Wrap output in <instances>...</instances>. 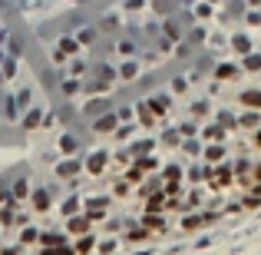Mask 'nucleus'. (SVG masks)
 <instances>
[{"mask_svg":"<svg viewBox=\"0 0 261 255\" xmlns=\"http://www.w3.org/2000/svg\"><path fill=\"white\" fill-rule=\"evenodd\" d=\"M109 202H112V196H93V199L83 202V212L96 222V219H103V215L109 212Z\"/></svg>","mask_w":261,"mask_h":255,"instance_id":"1","label":"nucleus"},{"mask_svg":"<svg viewBox=\"0 0 261 255\" xmlns=\"http://www.w3.org/2000/svg\"><path fill=\"white\" fill-rule=\"evenodd\" d=\"M106 166H109V152H106V149L89 152L86 162H83V169H86L89 176H103V173H106Z\"/></svg>","mask_w":261,"mask_h":255,"instance_id":"2","label":"nucleus"},{"mask_svg":"<svg viewBox=\"0 0 261 255\" xmlns=\"http://www.w3.org/2000/svg\"><path fill=\"white\" fill-rule=\"evenodd\" d=\"M231 183H235V173H231L228 166H215V169H208V186H212V189H228Z\"/></svg>","mask_w":261,"mask_h":255,"instance_id":"3","label":"nucleus"},{"mask_svg":"<svg viewBox=\"0 0 261 255\" xmlns=\"http://www.w3.org/2000/svg\"><path fill=\"white\" fill-rule=\"evenodd\" d=\"M139 222H143L146 229L152 232V235H159V232H166V229H169L166 212H143V215H139Z\"/></svg>","mask_w":261,"mask_h":255,"instance_id":"4","label":"nucleus"},{"mask_svg":"<svg viewBox=\"0 0 261 255\" xmlns=\"http://www.w3.org/2000/svg\"><path fill=\"white\" fill-rule=\"evenodd\" d=\"M116 129H119V116H116L112 110L93 120V133H99V136H106V133H116Z\"/></svg>","mask_w":261,"mask_h":255,"instance_id":"5","label":"nucleus"},{"mask_svg":"<svg viewBox=\"0 0 261 255\" xmlns=\"http://www.w3.org/2000/svg\"><path fill=\"white\" fill-rule=\"evenodd\" d=\"M89 229H93V219H89L86 212L70 215V219H66V232H70V235H86Z\"/></svg>","mask_w":261,"mask_h":255,"instance_id":"6","label":"nucleus"},{"mask_svg":"<svg viewBox=\"0 0 261 255\" xmlns=\"http://www.w3.org/2000/svg\"><path fill=\"white\" fill-rule=\"evenodd\" d=\"M136 192H139L143 199H149V196H159V192H166V179H162V176H156V179H143V183L136 186Z\"/></svg>","mask_w":261,"mask_h":255,"instance_id":"7","label":"nucleus"},{"mask_svg":"<svg viewBox=\"0 0 261 255\" xmlns=\"http://www.w3.org/2000/svg\"><path fill=\"white\" fill-rule=\"evenodd\" d=\"M212 219H215L212 212H202V215H189V212H185V219H182V232H198L202 225L212 222Z\"/></svg>","mask_w":261,"mask_h":255,"instance_id":"8","label":"nucleus"},{"mask_svg":"<svg viewBox=\"0 0 261 255\" xmlns=\"http://www.w3.org/2000/svg\"><path fill=\"white\" fill-rule=\"evenodd\" d=\"M133 192H136V186L129 183L126 176H116L112 186H109V196H116V199H126V196H133Z\"/></svg>","mask_w":261,"mask_h":255,"instance_id":"9","label":"nucleus"},{"mask_svg":"<svg viewBox=\"0 0 261 255\" xmlns=\"http://www.w3.org/2000/svg\"><path fill=\"white\" fill-rule=\"evenodd\" d=\"M258 126H261V113H258V110H241V116H238V129L254 133Z\"/></svg>","mask_w":261,"mask_h":255,"instance_id":"10","label":"nucleus"},{"mask_svg":"<svg viewBox=\"0 0 261 255\" xmlns=\"http://www.w3.org/2000/svg\"><path fill=\"white\" fill-rule=\"evenodd\" d=\"M238 106H241V110H261V90H241Z\"/></svg>","mask_w":261,"mask_h":255,"instance_id":"11","label":"nucleus"},{"mask_svg":"<svg viewBox=\"0 0 261 255\" xmlns=\"http://www.w3.org/2000/svg\"><path fill=\"white\" fill-rule=\"evenodd\" d=\"M30 202H33V209H37V212H47V209L53 206V192H50V189H33Z\"/></svg>","mask_w":261,"mask_h":255,"instance_id":"12","label":"nucleus"},{"mask_svg":"<svg viewBox=\"0 0 261 255\" xmlns=\"http://www.w3.org/2000/svg\"><path fill=\"white\" fill-rule=\"evenodd\" d=\"M146 103L152 106V113H156V116H166L169 106H172V100H169V93H152L149 100H146Z\"/></svg>","mask_w":261,"mask_h":255,"instance_id":"13","label":"nucleus"},{"mask_svg":"<svg viewBox=\"0 0 261 255\" xmlns=\"http://www.w3.org/2000/svg\"><path fill=\"white\" fill-rule=\"evenodd\" d=\"M143 212H166L169 209V196L166 192H159V196H149V199H143Z\"/></svg>","mask_w":261,"mask_h":255,"instance_id":"14","label":"nucleus"},{"mask_svg":"<svg viewBox=\"0 0 261 255\" xmlns=\"http://www.w3.org/2000/svg\"><path fill=\"white\" fill-rule=\"evenodd\" d=\"M136 113H139V126H143V129H152V126L159 123V116L152 113L149 103H139V106H136Z\"/></svg>","mask_w":261,"mask_h":255,"instance_id":"15","label":"nucleus"},{"mask_svg":"<svg viewBox=\"0 0 261 255\" xmlns=\"http://www.w3.org/2000/svg\"><path fill=\"white\" fill-rule=\"evenodd\" d=\"M10 192H14V202L20 206V202L30 196V179H27V176H17V179H14V189H10Z\"/></svg>","mask_w":261,"mask_h":255,"instance_id":"16","label":"nucleus"},{"mask_svg":"<svg viewBox=\"0 0 261 255\" xmlns=\"http://www.w3.org/2000/svg\"><path fill=\"white\" fill-rule=\"evenodd\" d=\"M83 173V159H66L56 166V176H63V179H73V176Z\"/></svg>","mask_w":261,"mask_h":255,"instance_id":"17","label":"nucleus"},{"mask_svg":"<svg viewBox=\"0 0 261 255\" xmlns=\"http://www.w3.org/2000/svg\"><path fill=\"white\" fill-rule=\"evenodd\" d=\"M93 248H96L93 232H86V235H76V242H73V252H76V255H89Z\"/></svg>","mask_w":261,"mask_h":255,"instance_id":"18","label":"nucleus"},{"mask_svg":"<svg viewBox=\"0 0 261 255\" xmlns=\"http://www.w3.org/2000/svg\"><path fill=\"white\" fill-rule=\"evenodd\" d=\"M238 73H241V70H238L235 63H218V66H215V80H218V83H228V80H235Z\"/></svg>","mask_w":261,"mask_h":255,"instance_id":"19","label":"nucleus"},{"mask_svg":"<svg viewBox=\"0 0 261 255\" xmlns=\"http://www.w3.org/2000/svg\"><path fill=\"white\" fill-rule=\"evenodd\" d=\"M202 156H205V162H212V166H215V162L225 159V146L222 143H208L205 149H202Z\"/></svg>","mask_w":261,"mask_h":255,"instance_id":"20","label":"nucleus"},{"mask_svg":"<svg viewBox=\"0 0 261 255\" xmlns=\"http://www.w3.org/2000/svg\"><path fill=\"white\" fill-rule=\"evenodd\" d=\"M149 235H152V232L149 229H146V225L143 222H139V225H129V232H126V242H133V245H136V242H146V239H149Z\"/></svg>","mask_w":261,"mask_h":255,"instance_id":"21","label":"nucleus"},{"mask_svg":"<svg viewBox=\"0 0 261 255\" xmlns=\"http://www.w3.org/2000/svg\"><path fill=\"white\" fill-rule=\"evenodd\" d=\"M40 123H43V113H40L37 106H30V110L24 113V120H20V126H24V129H37Z\"/></svg>","mask_w":261,"mask_h":255,"instance_id":"22","label":"nucleus"},{"mask_svg":"<svg viewBox=\"0 0 261 255\" xmlns=\"http://www.w3.org/2000/svg\"><path fill=\"white\" fill-rule=\"evenodd\" d=\"M60 212H63L66 219H70V215H79V212H83V202H79V196H70V199H63V202H60Z\"/></svg>","mask_w":261,"mask_h":255,"instance_id":"23","label":"nucleus"},{"mask_svg":"<svg viewBox=\"0 0 261 255\" xmlns=\"http://www.w3.org/2000/svg\"><path fill=\"white\" fill-rule=\"evenodd\" d=\"M109 110H112L109 100H93V103L83 106V113H89V116H103V113H109Z\"/></svg>","mask_w":261,"mask_h":255,"instance_id":"24","label":"nucleus"},{"mask_svg":"<svg viewBox=\"0 0 261 255\" xmlns=\"http://www.w3.org/2000/svg\"><path fill=\"white\" fill-rule=\"evenodd\" d=\"M136 76H139V63H136V60H133V56H129V60H126V63H122V66H119V80H136Z\"/></svg>","mask_w":261,"mask_h":255,"instance_id":"25","label":"nucleus"},{"mask_svg":"<svg viewBox=\"0 0 261 255\" xmlns=\"http://www.w3.org/2000/svg\"><path fill=\"white\" fill-rule=\"evenodd\" d=\"M0 225H24V215H17L14 206H4L0 209Z\"/></svg>","mask_w":261,"mask_h":255,"instance_id":"26","label":"nucleus"},{"mask_svg":"<svg viewBox=\"0 0 261 255\" xmlns=\"http://www.w3.org/2000/svg\"><path fill=\"white\" fill-rule=\"evenodd\" d=\"M202 136H205L208 143H222V139H225V126H222V123H212V126L202 129Z\"/></svg>","mask_w":261,"mask_h":255,"instance_id":"27","label":"nucleus"},{"mask_svg":"<svg viewBox=\"0 0 261 255\" xmlns=\"http://www.w3.org/2000/svg\"><path fill=\"white\" fill-rule=\"evenodd\" d=\"M152 149H156V139H139V143H133V146H129L133 159H136V156H149Z\"/></svg>","mask_w":261,"mask_h":255,"instance_id":"28","label":"nucleus"},{"mask_svg":"<svg viewBox=\"0 0 261 255\" xmlns=\"http://www.w3.org/2000/svg\"><path fill=\"white\" fill-rule=\"evenodd\" d=\"M33 242H40V229L37 225H24L20 229V245H33Z\"/></svg>","mask_w":261,"mask_h":255,"instance_id":"29","label":"nucleus"},{"mask_svg":"<svg viewBox=\"0 0 261 255\" xmlns=\"http://www.w3.org/2000/svg\"><path fill=\"white\" fill-rule=\"evenodd\" d=\"M231 47H235V53H251V40H248L245 33H235L231 37Z\"/></svg>","mask_w":261,"mask_h":255,"instance_id":"30","label":"nucleus"},{"mask_svg":"<svg viewBox=\"0 0 261 255\" xmlns=\"http://www.w3.org/2000/svg\"><path fill=\"white\" fill-rule=\"evenodd\" d=\"M60 50H63L66 56H76L79 53V40L76 37H60Z\"/></svg>","mask_w":261,"mask_h":255,"instance_id":"31","label":"nucleus"},{"mask_svg":"<svg viewBox=\"0 0 261 255\" xmlns=\"http://www.w3.org/2000/svg\"><path fill=\"white\" fill-rule=\"evenodd\" d=\"M182 166H166L162 169V179H166V183H182Z\"/></svg>","mask_w":261,"mask_h":255,"instance_id":"32","label":"nucleus"},{"mask_svg":"<svg viewBox=\"0 0 261 255\" xmlns=\"http://www.w3.org/2000/svg\"><path fill=\"white\" fill-rule=\"evenodd\" d=\"M133 166H139L143 173H156V166H159V162L152 159V156H136V159H133Z\"/></svg>","mask_w":261,"mask_h":255,"instance_id":"33","label":"nucleus"},{"mask_svg":"<svg viewBox=\"0 0 261 255\" xmlns=\"http://www.w3.org/2000/svg\"><path fill=\"white\" fill-rule=\"evenodd\" d=\"M40 245H47V248L63 245V235H56V232H40Z\"/></svg>","mask_w":261,"mask_h":255,"instance_id":"34","label":"nucleus"},{"mask_svg":"<svg viewBox=\"0 0 261 255\" xmlns=\"http://www.w3.org/2000/svg\"><path fill=\"white\" fill-rule=\"evenodd\" d=\"M60 149H63V156H73V152L79 149L76 136H63V139H60Z\"/></svg>","mask_w":261,"mask_h":255,"instance_id":"35","label":"nucleus"},{"mask_svg":"<svg viewBox=\"0 0 261 255\" xmlns=\"http://www.w3.org/2000/svg\"><path fill=\"white\" fill-rule=\"evenodd\" d=\"M162 30L169 33V40H182V30H179V24H175V20H166V24H162Z\"/></svg>","mask_w":261,"mask_h":255,"instance_id":"36","label":"nucleus"},{"mask_svg":"<svg viewBox=\"0 0 261 255\" xmlns=\"http://www.w3.org/2000/svg\"><path fill=\"white\" fill-rule=\"evenodd\" d=\"M76 40H79V47H89V43L96 40V30H93V27H86V30H79V33H76Z\"/></svg>","mask_w":261,"mask_h":255,"instance_id":"37","label":"nucleus"},{"mask_svg":"<svg viewBox=\"0 0 261 255\" xmlns=\"http://www.w3.org/2000/svg\"><path fill=\"white\" fill-rule=\"evenodd\" d=\"M136 50H139V43H133L129 37H122V40H119V53H122V56H133Z\"/></svg>","mask_w":261,"mask_h":255,"instance_id":"38","label":"nucleus"},{"mask_svg":"<svg viewBox=\"0 0 261 255\" xmlns=\"http://www.w3.org/2000/svg\"><path fill=\"white\" fill-rule=\"evenodd\" d=\"M17 106H20V103H17L14 96H7V100H4V110H7L10 120H17V116H20V110H17Z\"/></svg>","mask_w":261,"mask_h":255,"instance_id":"39","label":"nucleus"},{"mask_svg":"<svg viewBox=\"0 0 261 255\" xmlns=\"http://www.w3.org/2000/svg\"><path fill=\"white\" fill-rule=\"evenodd\" d=\"M218 123H222L225 129H228V126H238V120H235V116H231L228 110H222V113H218Z\"/></svg>","mask_w":261,"mask_h":255,"instance_id":"40","label":"nucleus"},{"mask_svg":"<svg viewBox=\"0 0 261 255\" xmlns=\"http://www.w3.org/2000/svg\"><path fill=\"white\" fill-rule=\"evenodd\" d=\"M241 206H245V209H258V206H261V196H258V192H251V196H245V199H241Z\"/></svg>","mask_w":261,"mask_h":255,"instance_id":"41","label":"nucleus"},{"mask_svg":"<svg viewBox=\"0 0 261 255\" xmlns=\"http://www.w3.org/2000/svg\"><path fill=\"white\" fill-rule=\"evenodd\" d=\"M202 149H205V146H202V143H189V139H185V143H182V152H189V156H198V152H202Z\"/></svg>","mask_w":261,"mask_h":255,"instance_id":"42","label":"nucleus"},{"mask_svg":"<svg viewBox=\"0 0 261 255\" xmlns=\"http://www.w3.org/2000/svg\"><path fill=\"white\" fill-rule=\"evenodd\" d=\"M179 139H182V133H179V129H172V133L162 136V143H166V146H179Z\"/></svg>","mask_w":261,"mask_h":255,"instance_id":"43","label":"nucleus"},{"mask_svg":"<svg viewBox=\"0 0 261 255\" xmlns=\"http://www.w3.org/2000/svg\"><path fill=\"white\" fill-rule=\"evenodd\" d=\"M185 90H189V80H185V76H175L172 80V93H185Z\"/></svg>","mask_w":261,"mask_h":255,"instance_id":"44","label":"nucleus"},{"mask_svg":"<svg viewBox=\"0 0 261 255\" xmlns=\"http://www.w3.org/2000/svg\"><path fill=\"white\" fill-rule=\"evenodd\" d=\"M179 133H182L185 139H189V136H195V133H198V126H195V123H182V126H179Z\"/></svg>","mask_w":261,"mask_h":255,"instance_id":"45","label":"nucleus"},{"mask_svg":"<svg viewBox=\"0 0 261 255\" xmlns=\"http://www.w3.org/2000/svg\"><path fill=\"white\" fill-rule=\"evenodd\" d=\"M30 100H33L30 90H20V93H17V103H20V106H30Z\"/></svg>","mask_w":261,"mask_h":255,"instance_id":"46","label":"nucleus"},{"mask_svg":"<svg viewBox=\"0 0 261 255\" xmlns=\"http://www.w3.org/2000/svg\"><path fill=\"white\" fill-rule=\"evenodd\" d=\"M258 66H261V56H248V60H245V70L248 73H254Z\"/></svg>","mask_w":261,"mask_h":255,"instance_id":"47","label":"nucleus"},{"mask_svg":"<svg viewBox=\"0 0 261 255\" xmlns=\"http://www.w3.org/2000/svg\"><path fill=\"white\" fill-rule=\"evenodd\" d=\"M4 73H7V80L17 73V60H14V56H10V60H4Z\"/></svg>","mask_w":261,"mask_h":255,"instance_id":"48","label":"nucleus"},{"mask_svg":"<svg viewBox=\"0 0 261 255\" xmlns=\"http://www.w3.org/2000/svg\"><path fill=\"white\" fill-rule=\"evenodd\" d=\"M70 73H73V76H86L89 66H86V63H73V66H70Z\"/></svg>","mask_w":261,"mask_h":255,"instance_id":"49","label":"nucleus"},{"mask_svg":"<svg viewBox=\"0 0 261 255\" xmlns=\"http://www.w3.org/2000/svg\"><path fill=\"white\" fill-rule=\"evenodd\" d=\"M179 189H182V183H166V196H169V199H175Z\"/></svg>","mask_w":261,"mask_h":255,"instance_id":"50","label":"nucleus"},{"mask_svg":"<svg viewBox=\"0 0 261 255\" xmlns=\"http://www.w3.org/2000/svg\"><path fill=\"white\" fill-rule=\"evenodd\" d=\"M116 116H119V123H129V120H133V110H129V106H122Z\"/></svg>","mask_w":261,"mask_h":255,"instance_id":"51","label":"nucleus"},{"mask_svg":"<svg viewBox=\"0 0 261 255\" xmlns=\"http://www.w3.org/2000/svg\"><path fill=\"white\" fill-rule=\"evenodd\" d=\"M116 136H119V139H126V136H133V123H126V126H119V129H116Z\"/></svg>","mask_w":261,"mask_h":255,"instance_id":"52","label":"nucleus"},{"mask_svg":"<svg viewBox=\"0 0 261 255\" xmlns=\"http://www.w3.org/2000/svg\"><path fill=\"white\" fill-rule=\"evenodd\" d=\"M112 248H116V242H112V239H106V242H99V252H103V255H109V252H112Z\"/></svg>","mask_w":261,"mask_h":255,"instance_id":"53","label":"nucleus"},{"mask_svg":"<svg viewBox=\"0 0 261 255\" xmlns=\"http://www.w3.org/2000/svg\"><path fill=\"white\" fill-rule=\"evenodd\" d=\"M0 255H24V252H20V245H10V248H0Z\"/></svg>","mask_w":261,"mask_h":255,"instance_id":"54","label":"nucleus"},{"mask_svg":"<svg viewBox=\"0 0 261 255\" xmlns=\"http://www.w3.org/2000/svg\"><path fill=\"white\" fill-rule=\"evenodd\" d=\"M251 143H254V149H261V126L251 133Z\"/></svg>","mask_w":261,"mask_h":255,"instance_id":"55","label":"nucleus"},{"mask_svg":"<svg viewBox=\"0 0 261 255\" xmlns=\"http://www.w3.org/2000/svg\"><path fill=\"white\" fill-rule=\"evenodd\" d=\"M40 126H56V116H53V113H47V116H43V123H40Z\"/></svg>","mask_w":261,"mask_h":255,"instance_id":"56","label":"nucleus"},{"mask_svg":"<svg viewBox=\"0 0 261 255\" xmlns=\"http://www.w3.org/2000/svg\"><path fill=\"white\" fill-rule=\"evenodd\" d=\"M4 83H7V73H4V66H0V87H4Z\"/></svg>","mask_w":261,"mask_h":255,"instance_id":"57","label":"nucleus"},{"mask_svg":"<svg viewBox=\"0 0 261 255\" xmlns=\"http://www.w3.org/2000/svg\"><path fill=\"white\" fill-rule=\"evenodd\" d=\"M248 4H261V0H248Z\"/></svg>","mask_w":261,"mask_h":255,"instance_id":"58","label":"nucleus"},{"mask_svg":"<svg viewBox=\"0 0 261 255\" xmlns=\"http://www.w3.org/2000/svg\"><path fill=\"white\" fill-rule=\"evenodd\" d=\"M205 4H218V0H205Z\"/></svg>","mask_w":261,"mask_h":255,"instance_id":"59","label":"nucleus"}]
</instances>
